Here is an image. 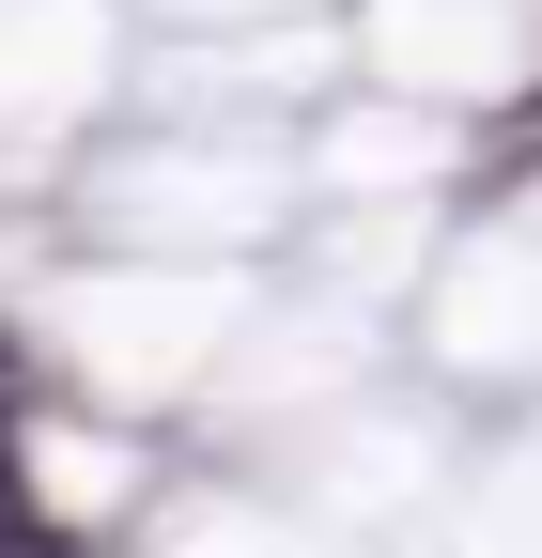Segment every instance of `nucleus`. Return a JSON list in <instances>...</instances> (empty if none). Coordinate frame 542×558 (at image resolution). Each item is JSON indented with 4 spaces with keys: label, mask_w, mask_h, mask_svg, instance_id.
Returning a JSON list of instances; mask_svg holds the SVG:
<instances>
[{
    "label": "nucleus",
    "mask_w": 542,
    "mask_h": 558,
    "mask_svg": "<svg viewBox=\"0 0 542 558\" xmlns=\"http://www.w3.org/2000/svg\"><path fill=\"white\" fill-rule=\"evenodd\" d=\"M47 357L78 373L94 403H186V388H218L233 373V341H248V279L233 264H171V248H124V264H78V279H47Z\"/></svg>",
    "instance_id": "nucleus-1"
},
{
    "label": "nucleus",
    "mask_w": 542,
    "mask_h": 558,
    "mask_svg": "<svg viewBox=\"0 0 542 558\" xmlns=\"http://www.w3.org/2000/svg\"><path fill=\"white\" fill-rule=\"evenodd\" d=\"M280 202H295V140H263V124H171L94 171V218L171 264H248L280 233Z\"/></svg>",
    "instance_id": "nucleus-2"
},
{
    "label": "nucleus",
    "mask_w": 542,
    "mask_h": 558,
    "mask_svg": "<svg viewBox=\"0 0 542 558\" xmlns=\"http://www.w3.org/2000/svg\"><path fill=\"white\" fill-rule=\"evenodd\" d=\"M109 94H124V0H0V186H32Z\"/></svg>",
    "instance_id": "nucleus-3"
},
{
    "label": "nucleus",
    "mask_w": 542,
    "mask_h": 558,
    "mask_svg": "<svg viewBox=\"0 0 542 558\" xmlns=\"http://www.w3.org/2000/svg\"><path fill=\"white\" fill-rule=\"evenodd\" d=\"M372 403V311L357 295H280L248 311L233 373H218V418H248V435H310V418Z\"/></svg>",
    "instance_id": "nucleus-4"
},
{
    "label": "nucleus",
    "mask_w": 542,
    "mask_h": 558,
    "mask_svg": "<svg viewBox=\"0 0 542 558\" xmlns=\"http://www.w3.org/2000/svg\"><path fill=\"white\" fill-rule=\"evenodd\" d=\"M434 357L449 373H542V186L465 218L434 264Z\"/></svg>",
    "instance_id": "nucleus-5"
},
{
    "label": "nucleus",
    "mask_w": 542,
    "mask_h": 558,
    "mask_svg": "<svg viewBox=\"0 0 542 558\" xmlns=\"http://www.w3.org/2000/svg\"><path fill=\"white\" fill-rule=\"evenodd\" d=\"M372 62L387 94H434V109H481L542 78V0H372Z\"/></svg>",
    "instance_id": "nucleus-6"
},
{
    "label": "nucleus",
    "mask_w": 542,
    "mask_h": 558,
    "mask_svg": "<svg viewBox=\"0 0 542 558\" xmlns=\"http://www.w3.org/2000/svg\"><path fill=\"white\" fill-rule=\"evenodd\" d=\"M280 450H295L310 527H403V512L434 497V435L387 418V403H342V418H310V435H280Z\"/></svg>",
    "instance_id": "nucleus-7"
},
{
    "label": "nucleus",
    "mask_w": 542,
    "mask_h": 558,
    "mask_svg": "<svg viewBox=\"0 0 542 558\" xmlns=\"http://www.w3.org/2000/svg\"><path fill=\"white\" fill-rule=\"evenodd\" d=\"M310 171L342 186V202H419V186L449 171V109H434V94H357V109L310 124Z\"/></svg>",
    "instance_id": "nucleus-8"
},
{
    "label": "nucleus",
    "mask_w": 542,
    "mask_h": 558,
    "mask_svg": "<svg viewBox=\"0 0 542 558\" xmlns=\"http://www.w3.org/2000/svg\"><path fill=\"white\" fill-rule=\"evenodd\" d=\"M140 558H325V527L310 512H263V497H186V512H156Z\"/></svg>",
    "instance_id": "nucleus-9"
},
{
    "label": "nucleus",
    "mask_w": 542,
    "mask_h": 558,
    "mask_svg": "<svg viewBox=\"0 0 542 558\" xmlns=\"http://www.w3.org/2000/svg\"><path fill=\"white\" fill-rule=\"evenodd\" d=\"M387 279H419V218L403 202H342V233H325V295H387Z\"/></svg>",
    "instance_id": "nucleus-10"
},
{
    "label": "nucleus",
    "mask_w": 542,
    "mask_h": 558,
    "mask_svg": "<svg viewBox=\"0 0 542 558\" xmlns=\"http://www.w3.org/2000/svg\"><path fill=\"white\" fill-rule=\"evenodd\" d=\"M449 558H542V450H512V465L481 481V497H465Z\"/></svg>",
    "instance_id": "nucleus-11"
},
{
    "label": "nucleus",
    "mask_w": 542,
    "mask_h": 558,
    "mask_svg": "<svg viewBox=\"0 0 542 558\" xmlns=\"http://www.w3.org/2000/svg\"><path fill=\"white\" fill-rule=\"evenodd\" d=\"M156 32H280V16H310V0H140Z\"/></svg>",
    "instance_id": "nucleus-12"
}]
</instances>
